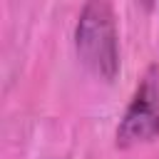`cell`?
I'll return each mask as SVG.
<instances>
[{
    "mask_svg": "<svg viewBox=\"0 0 159 159\" xmlns=\"http://www.w3.org/2000/svg\"><path fill=\"white\" fill-rule=\"evenodd\" d=\"M75 50L80 62L99 80L112 82L119 72V32L114 7L104 0L84 2L75 22Z\"/></svg>",
    "mask_w": 159,
    "mask_h": 159,
    "instance_id": "1",
    "label": "cell"
},
{
    "mask_svg": "<svg viewBox=\"0 0 159 159\" xmlns=\"http://www.w3.org/2000/svg\"><path fill=\"white\" fill-rule=\"evenodd\" d=\"M157 134H159V67H149L117 124V147L127 149L134 144H144L152 142Z\"/></svg>",
    "mask_w": 159,
    "mask_h": 159,
    "instance_id": "2",
    "label": "cell"
}]
</instances>
